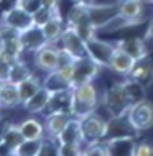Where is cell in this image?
Masks as SVG:
<instances>
[{
    "label": "cell",
    "instance_id": "cell-19",
    "mask_svg": "<svg viewBox=\"0 0 153 156\" xmlns=\"http://www.w3.org/2000/svg\"><path fill=\"white\" fill-rule=\"evenodd\" d=\"M69 119H71V115H67V113H46V119H45L46 135L58 138L63 133V130L67 125Z\"/></svg>",
    "mask_w": 153,
    "mask_h": 156
},
{
    "label": "cell",
    "instance_id": "cell-8",
    "mask_svg": "<svg viewBox=\"0 0 153 156\" xmlns=\"http://www.w3.org/2000/svg\"><path fill=\"white\" fill-rule=\"evenodd\" d=\"M99 71H100V66L96 61H92L89 56L76 59L73 67V81H71L73 87L84 82H92L94 77L99 74Z\"/></svg>",
    "mask_w": 153,
    "mask_h": 156
},
{
    "label": "cell",
    "instance_id": "cell-23",
    "mask_svg": "<svg viewBox=\"0 0 153 156\" xmlns=\"http://www.w3.org/2000/svg\"><path fill=\"white\" fill-rule=\"evenodd\" d=\"M22 105L18 87L12 82H5L0 90V108H15Z\"/></svg>",
    "mask_w": 153,
    "mask_h": 156
},
{
    "label": "cell",
    "instance_id": "cell-30",
    "mask_svg": "<svg viewBox=\"0 0 153 156\" xmlns=\"http://www.w3.org/2000/svg\"><path fill=\"white\" fill-rule=\"evenodd\" d=\"M38 156H59V140L53 136H46L41 140V148Z\"/></svg>",
    "mask_w": 153,
    "mask_h": 156
},
{
    "label": "cell",
    "instance_id": "cell-37",
    "mask_svg": "<svg viewBox=\"0 0 153 156\" xmlns=\"http://www.w3.org/2000/svg\"><path fill=\"white\" fill-rule=\"evenodd\" d=\"M8 122H3V119H0V145H2V140H3V132H5V126H7Z\"/></svg>",
    "mask_w": 153,
    "mask_h": 156
},
{
    "label": "cell",
    "instance_id": "cell-10",
    "mask_svg": "<svg viewBox=\"0 0 153 156\" xmlns=\"http://www.w3.org/2000/svg\"><path fill=\"white\" fill-rule=\"evenodd\" d=\"M35 64L46 74L56 71L59 64V48H56L54 43H48L41 49H38L35 53Z\"/></svg>",
    "mask_w": 153,
    "mask_h": 156
},
{
    "label": "cell",
    "instance_id": "cell-20",
    "mask_svg": "<svg viewBox=\"0 0 153 156\" xmlns=\"http://www.w3.org/2000/svg\"><path fill=\"white\" fill-rule=\"evenodd\" d=\"M104 143L109 150V156H133L135 153L133 138H115Z\"/></svg>",
    "mask_w": 153,
    "mask_h": 156
},
{
    "label": "cell",
    "instance_id": "cell-17",
    "mask_svg": "<svg viewBox=\"0 0 153 156\" xmlns=\"http://www.w3.org/2000/svg\"><path fill=\"white\" fill-rule=\"evenodd\" d=\"M117 13L135 23H140L143 15V0H120L117 3Z\"/></svg>",
    "mask_w": 153,
    "mask_h": 156
},
{
    "label": "cell",
    "instance_id": "cell-5",
    "mask_svg": "<svg viewBox=\"0 0 153 156\" xmlns=\"http://www.w3.org/2000/svg\"><path fill=\"white\" fill-rule=\"evenodd\" d=\"M127 117L132 122V125L138 130V132H145L153 126V104L148 100H140L133 104L127 112Z\"/></svg>",
    "mask_w": 153,
    "mask_h": 156
},
{
    "label": "cell",
    "instance_id": "cell-25",
    "mask_svg": "<svg viewBox=\"0 0 153 156\" xmlns=\"http://www.w3.org/2000/svg\"><path fill=\"white\" fill-rule=\"evenodd\" d=\"M23 140H25V138L22 136L20 126L15 125V123H7L5 132H3V140H2L0 148H5V150H12V151H13Z\"/></svg>",
    "mask_w": 153,
    "mask_h": 156
},
{
    "label": "cell",
    "instance_id": "cell-4",
    "mask_svg": "<svg viewBox=\"0 0 153 156\" xmlns=\"http://www.w3.org/2000/svg\"><path fill=\"white\" fill-rule=\"evenodd\" d=\"M138 130L132 125V122L129 120V117L120 115V117H110L107 120V126H105V135L102 141H109V140H115V138H137L138 136Z\"/></svg>",
    "mask_w": 153,
    "mask_h": 156
},
{
    "label": "cell",
    "instance_id": "cell-16",
    "mask_svg": "<svg viewBox=\"0 0 153 156\" xmlns=\"http://www.w3.org/2000/svg\"><path fill=\"white\" fill-rule=\"evenodd\" d=\"M115 46L122 51H125L127 54H130L135 61L143 59L145 56H148V49L145 46V41L140 38H129V40H118Z\"/></svg>",
    "mask_w": 153,
    "mask_h": 156
},
{
    "label": "cell",
    "instance_id": "cell-39",
    "mask_svg": "<svg viewBox=\"0 0 153 156\" xmlns=\"http://www.w3.org/2000/svg\"><path fill=\"white\" fill-rule=\"evenodd\" d=\"M2 46H3V33H2V28H0V51H2Z\"/></svg>",
    "mask_w": 153,
    "mask_h": 156
},
{
    "label": "cell",
    "instance_id": "cell-33",
    "mask_svg": "<svg viewBox=\"0 0 153 156\" xmlns=\"http://www.w3.org/2000/svg\"><path fill=\"white\" fill-rule=\"evenodd\" d=\"M84 156H109V150L104 141L89 143L84 148Z\"/></svg>",
    "mask_w": 153,
    "mask_h": 156
},
{
    "label": "cell",
    "instance_id": "cell-26",
    "mask_svg": "<svg viewBox=\"0 0 153 156\" xmlns=\"http://www.w3.org/2000/svg\"><path fill=\"white\" fill-rule=\"evenodd\" d=\"M153 76V62L150 59V56H145L143 59H140L135 62V67L132 71L130 77L137 79L138 82H142L145 86V82H148Z\"/></svg>",
    "mask_w": 153,
    "mask_h": 156
},
{
    "label": "cell",
    "instance_id": "cell-1",
    "mask_svg": "<svg viewBox=\"0 0 153 156\" xmlns=\"http://www.w3.org/2000/svg\"><path fill=\"white\" fill-rule=\"evenodd\" d=\"M99 107V92L94 82H84L73 87V117L82 119Z\"/></svg>",
    "mask_w": 153,
    "mask_h": 156
},
{
    "label": "cell",
    "instance_id": "cell-38",
    "mask_svg": "<svg viewBox=\"0 0 153 156\" xmlns=\"http://www.w3.org/2000/svg\"><path fill=\"white\" fill-rule=\"evenodd\" d=\"M0 156H16V154H15V151H12V150L0 148Z\"/></svg>",
    "mask_w": 153,
    "mask_h": 156
},
{
    "label": "cell",
    "instance_id": "cell-6",
    "mask_svg": "<svg viewBox=\"0 0 153 156\" xmlns=\"http://www.w3.org/2000/svg\"><path fill=\"white\" fill-rule=\"evenodd\" d=\"M86 48H87V56L92 61H96L100 67H107L110 58H112L114 51H115V43L102 41L96 36L92 40L86 41Z\"/></svg>",
    "mask_w": 153,
    "mask_h": 156
},
{
    "label": "cell",
    "instance_id": "cell-41",
    "mask_svg": "<svg viewBox=\"0 0 153 156\" xmlns=\"http://www.w3.org/2000/svg\"><path fill=\"white\" fill-rule=\"evenodd\" d=\"M143 2H145V3H151V5H153V0H143Z\"/></svg>",
    "mask_w": 153,
    "mask_h": 156
},
{
    "label": "cell",
    "instance_id": "cell-42",
    "mask_svg": "<svg viewBox=\"0 0 153 156\" xmlns=\"http://www.w3.org/2000/svg\"><path fill=\"white\" fill-rule=\"evenodd\" d=\"M3 84H5V82H0V90H2V86H3Z\"/></svg>",
    "mask_w": 153,
    "mask_h": 156
},
{
    "label": "cell",
    "instance_id": "cell-43",
    "mask_svg": "<svg viewBox=\"0 0 153 156\" xmlns=\"http://www.w3.org/2000/svg\"><path fill=\"white\" fill-rule=\"evenodd\" d=\"M81 156H84V151H82V154H81Z\"/></svg>",
    "mask_w": 153,
    "mask_h": 156
},
{
    "label": "cell",
    "instance_id": "cell-3",
    "mask_svg": "<svg viewBox=\"0 0 153 156\" xmlns=\"http://www.w3.org/2000/svg\"><path fill=\"white\" fill-rule=\"evenodd\" d=\"M79 122H81V130H82V136H84V145L104 140L107 120L102 115H99L97 110L92 113H87L86 117L79 119Z\"/></svg>",
    "mask_w": 153,
    "mask_h": 156
},
{
    "label": "cell",
    "instance_id": "cell-31",
    "mask_svg": "<svg viewBox=\"0 0 153 156\" xmlns=\"http://www.w3.org/2000/svg\"><path fill=\"white\" fill-rule=\"evenodd\" d=\"M49 3H53V2H49ZM15 5L22 7L25 12H28L30 15L35 16L45 5H48V2H45V0H16Z\"/></svg>",
    "mask_w": 153,
    "mask_h": 156
},
{
    "label": "cell",
    "instance_id": "cell-14",
    "mask_svg": "<svg viewBox=\"0 0 153 156\" xmlns=\"http://www.w3.org/2000/svg\"><path fill=\"white\" fill-rule=\"evenodd\" d=\"M41 28H43V33H45L46 40H48V43H56V41H59V38H61L66 27H64V23H63V16H61L59 8H58V3L54 5L53 15L49 16L48 22H46Z\"/></svg>",
    "mask_w": 153,
    "mask_h": 156
},
{
    "label": "cell",
    "instance_id": "cell-22",
    "mask_svg": "<svg viewBox=\"0 0 153 156\" xmlns=\"http://www.w3.org/2000/svg\"><path fill=\"white\" fill-rule=\"evenodd\" d=\"M59 143H82L84 145V136L81 130V122L76 117H71L67 125L64 126L63 133L58 136Z\"/></svg>",
    "mask_w": 153,
    "mask_h": 156
},
{
    "label": "cell",
    "instance_id": "cell-9",
    "mask_svg": "<svg viewBox=\"0 0 153 156\" xmlns=\"http://www.w3.org/2000/svg\"><path fill=\"white\" fill-rule=\"evenodd\" d=\"M61 48L64 49L66 53H69L74 59H81V58H86L87 56V48H86V41L81 38L78 33H76L73 28L66 27L64 31H63L61 38Z\"/></svg>",
    "mask_w": 153,
    "mask_h": 156
},
{
    "label": "cell",
    "instance_id": "cell-24",
    "mask_svg": "<svg viewBox=\"0 0 153 156\" xmlns=\"http://www.w3.org/2000/svg\"><path fill=\"white\" fill-rule=\"evenodd\" d=\"M18 94H20V99H22V105L27 102V100L30 99V97H33L36 94L38 90L43 87V81H41L38 76H30L28 79H25L23 82H20L18 86Z\"/></svg>",
    "mask_w": 153,
    "mask_h": 156
},
{
    "label": "cell",
    "instance_id": "cell-27",
    "mask_svg": "<svg viewBox=\"0 0 153 156\" xmlns=\"http://www.w3.org/2000/svg\"><path fill=\"white\" fill-rule=\"evenodd\" d=\"M122 84H124L125 92H127V95H129V100H130L132 105L140 102V100H145V86H143L142 82H138L137 79L127 76V79Z\"/></svg>",
    "mask_w": 153,
    "mask_h": 156
},
{
    "label": "cell",
    "instance_id": "cell-29",
    "mask_svg": "<svg viewBox=\"0 0 153 156\" xmlns=\"http://www.w3.org/2000/svg\"><path fill=\"white\" fill-rule=\"evenodd\" d=\"M41 148V140H23L13 150L16 156H38Z\"/></svg>",
    "mask_w": 153,
    "mask_h": 156
},
{
    "label": "cell",
    "instance_id": "cell-11",
    "mask_svg": "<svg viewBox=\"0 0 153 156\" xmlns=\"http://www.w3.org/2000/svg\"><path fill=\"white\" fill-rule=\"evenodd\" d=\"M18 36H20V41H22L25 51L36 53L38 49H41L43 46L48 44V40H46V36L43 33V28L36 23H33L27 30L20 31Z\"/></svg>",
    "mask_w": 153,
    "mask_h": 156
},
{
    "label": "cell",
    "instance_id": "cell-36",
    "mask_svg": "<svg viewBox=\"0 0 153 156\" xmlns=\"http://www.w3.org/2000/svg\"><path fill=\"white\" fill-rule=\"evenodd\" d=\"M145 40H148V41H153V20L150 22V25H148V28H147Z\"/></svg>",
    "mask_w": 153,
    "mask_h": 156
},
{
    "label": "cell",
    "instance_id": "cell-7",
    "mask_svg": "<svg viewBox=\"0 0 153 156\" xmlns=\"http://www.w3.org/2000/svg\"><path fill=\"white\" fill-rule=\"evenodd\" d=\"M33 23H35L33 15H30L28 12H25L23 8L18 7V5H13L2 16V25L3 27L10 28V30H13L16 33L27 30V28H30Z\"/></svg>",
    "mask_w": 153,
    "mask_h": 156
},
{
    "label": "cell",
    "instance_id": "cell-2",
    "mask_svg": "<svg viewBox=\"0 0 153 156\" xmlns=\"http://www.w3.org/2000/svg\"><path fill=\"white\" fill-rule=\"evenodd\" d=\"M102 105L104 108L109 112V119L110 117H120L125 115L129 112V108L132 107L129 95L125 92V87L122 82H115L105 90L104 97H102Z\"/></svg>",
    "mask_w": 153,
    "mask_h": 156
},
{
    "label": "cell",
    "instance_id": "cell-35",
    "mask_svg": "<svg viewBox=\"0 0 153 156\" xmlns=\"http://www.w3.org/2000/svg\"><path fill=\"white\" fill-rule=\"evenodd\" d=\"M133 156H153V145L148 141L135 143V153Z\"/></svg>",
    "mask_w": 153,
    "mask_h": 156
},
{
    "label": "cell",
    "instance_id": "cell-28",
    "mask_svg": "<svg viewBox=\"0 0 153 156\" xmlns=\"http://www.w3.org/2000/svg\"><path fill=\"white\" fill-rule=\"evenodd\" d=\"M35 73H33L30 67L25 64V62L22 59L18 61H13L10 66V76H8V82L15 84V86H18L20 82H23L25 79H28L30 76H33Z\"/></svg>",
    "mask_w": 153,
    "mask_h": 156
},
{
    "label": "cell",
    "instance_id": "cell-13",
    "mask_svg": "<svg viewBox=\"0 0 153 156\" xmlns=\"http://www.w3.org/2000/svg\"><path fill=\"white\" fill-rule=\"evenodd\" d=\"M135 62L137 61H135L130 54H127L125 51H122V49H118L115 46V51H114L112 58H110L107 67L110 71H114L115 74L130 76L132 71H133V67H135Z\"/></svg>",
    "mask_w": 153,
    "mask_h": 156
},
{
    "label": "cell",
    "instance_id": "cell-12",
    "mask_svg": "<svg viewBox=\"0 0 153 156\" xmlns=\"http://www.w3.org/2000/svg\"><path fill=\"white\" fill-rule=\"evenodd\" d=\"M45 113H67L73 117V89L51 94Z\"/></svg>",
    "mask_w": 153,
    "mask_h": 156
},
{
    "label": "cell",
    "instance_id": "cell-40",
    "mask_svg": "<svg viewBox=\"0 0 153 156\" xmlns=\"http://www.w3.org/2000/svg\"><path fill=\"white\" fill-rule=\"evenodd\" d=\"M78 3H94V0H74Z\"/></svg>",
    "mask_w": 153,
    "mask_h": 156
},
{
    "label": "cell",
    "instance_id": "cell-21",
    "mask_svg": "<svg viewBox=\"0 0 153 156\" xmlns=\"http://www.w3.org/2000/svg\"><path fill=\"white\" fill-rule=\"evenodd\" d=\"M49 99H51V92L46 90L45 87H41L35 95L30 97L27 102L23 104V107H25V110L33 113V115L43 113L46 110V107H48V104H49Z\"/></svg>",
    "mask_w": 153,
    "mask_h": 156
},
{
    "label": "cell",
    "instance_id": "cell-32",
    "mask_svg": "<svg viewBox=\"0 0 153 156\" xmlns=\"http://www.w3.org/2000/svg\"><path fill=\"white\" fill-rule=\"evenodd\" d=\"M82 143H59V156H81Z\"/></svg>",
    "mask_w": 153,
    "mask_h": 156
},
{
    "label": "cell",
    "instance_id": "cell-15",
    "mask_svg": "<svg viewBox=\"0 0 153 156\" xmlns=\"http://www.w3.org/2000/svg\"><path fill=\"white\" fill-rule=\"evenodd\" d=\"M18 126L25 140H43L46 136L45 123H41L36 117H28L22 123H18Z\"/></svg>",
    "mask_w": 153,
    "mask_h": 156
},
{
    "label": "cell",
    "instance_id": "cell-34",
    "mask_svg": "<svg viewBox=\"0 0 153 156\" xmlns=\"http://www.w3.org/2000/svg\"><path fill=\"white\" fill-rule=\"evenodd\" d=\"M10 66H12V61H8L7 58L0 53V82H8Z\"/></svg>",
    "mask_w": 153,
    "mask_h": 156
},
{
    "label": "cell",
    "instance_id": "cell-18",
    "mask_svg": "<svg viewBox=\"0 0 153 156\" xmlns=\"http://www.w3.org/2000/svg\"><path fill=\"white\" fill-rule=\"evenodd\" d=\"M43 87L46 90H49L51 94H54V92L73 89V84H71V81L61 73V71L56 69V71H53V73L46 74V77L43 81Z\"/></svg>",
    "mask_w": 153,
    "mask_h": 156
}]
</instances>
